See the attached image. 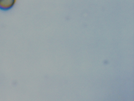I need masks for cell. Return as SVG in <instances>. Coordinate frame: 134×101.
Here are the masks:
<instances>
[{
    "label": "cell",
    "instance_id": "1",
    "mask_svg": "<svg viewBox=\"0 0 134 101\" xmlns=\"http://www.w3.org/2000/svg\"><path fill=\"white\" fill-rule=\"evenodd\" d=\"M16 2V0H0V10L9 11L14 6Z\"/></svg>",
    "mask_w": 134,
    "mask_h": 101
}]
</instances>
